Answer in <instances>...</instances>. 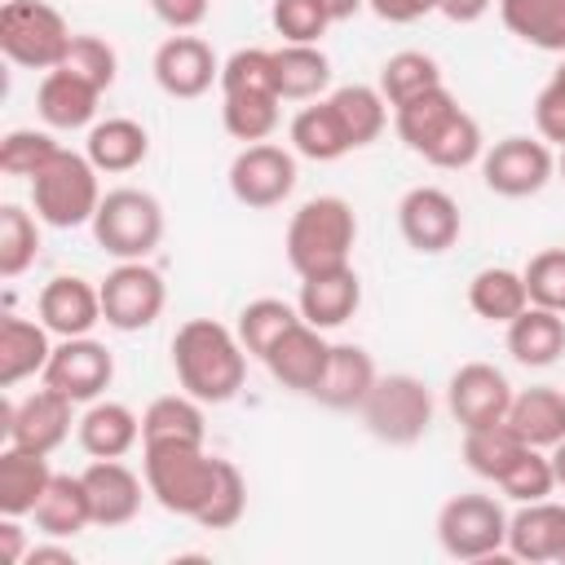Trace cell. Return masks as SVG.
I'll return each mask as SVG.
<instances>
[{
    "mask_svg": "<svg viewBox=\"0 0 565 565\" xmlns=\"http://www.w3.org/2000/svg\"><path fill=\"white\" fill-rule=\"evenodd\" d=\"M296 322H300V309H296V305H287V300H278V296H260V300H247V305L238 309L234 331H238L247 358H260V362H265V353H269Z\"/></svg>",
    "mask_w": 565,
    "mask_h": 565,
    "instance_id": "38",
    "label": "cell"
},
{
    "mask_svg": "<svg viewBox=\"0 0 565 565\" xmlns=\"http://www.w3.org/2000/svg\"><path fill=\"white\" fill-rule=\"evenodd\" d=\"M221 463L216 455H207L203 446H141V477H146V490L154 494V503L172 516H190L199 521L203 508L212 503L216 494V481H221Z\"/></svg>",
    "mask_w": 565,
    "mask_h": 565,
    "instance_id": "3",
    "label": "cell"
},
{
    "mask_svg": "<svg viewBox=\"0 0 565 565\" xmlns=\"http://www.w3.org/2000/svg\"><path fill=\"white\" fill-rule=\"evenodd\" d=\"M62 71H71V75H79V79H88V84H97L106 93L115 84L119 57H115V49L102 35H75L66 57H62Z\"/></svg>",
    "mask_w": 565,
    "mask_h": 565,
    "instance_id": "48",
    "label": "cell"
},
{
    "mask_svg": "<svg viewBox=\"0 0 565 565\" xmlns=\"http://www.w3.org/2000/svg\"><path fill=\"white\" fill-rule=\"evenodd\" d=\"M459 110H463L459 97H455L446 84H437V88H428V93H419V97L393 106V128H397V137H402L415 154H424L428 141H433Z\"/></svg>",
    "mask_w": 565,
    "mask_h": 565,
    "instance_id": "33",
    "label": "cell"
},
{
    "mask_svg": "<svg viewBox=\"0 0 565 565\" xmlns=\"http://www.w3.org/2000/svg\"><path fill=\"white\" fill-rule=\"evenodd\" d=\"M468 305H472L477 318L508 327V322L530 305L525 274H521V269H508V265H486V269H477L472 282H468Z\"/></svg>",
    "mask_w": 565,
    "mask_h": 565,
    "instance_id": "34",
    "label": "cell"
},
{
    "mask_svg": "<svg viewBox=\"0 0 565 565\" xmlns=\"http://www.w3.org/2000/svg\"><path fill=\"white\" fill-rule=\"evenodd\" d=\"M26 565H75V552L62 543H40L26 552Z\"/></svg>",
    "mask_w": 565,
    "mask_h": 565,
    "instance_id": "56",
    "label": "cell"
},
{
    "mask_svg": "<svg viewBox=\"0 0 565 565\" xmlns=\"http://www.w3.org/2000/svg\"><path fill=\"white\" fill-rule=\"evenodd\" d=\"M547 459H552V472H556V486L565 490V437H561V441L552 446V455H547Z\"/></svg>",
    "mask_w": 565,
    "mask_h": 565,
    "instance_id": "58",
    "label": "cell"
},
{
    "mask_svg": "<svg viewBox=\"0 0 565 565\" xmlns=\"http://www.w3.org/2000/svg\"><path fill=\"white\" fill-rule=\"evenodd\" d=\"M212 0H150V13L168 26V31H194L203 26Z\"/></svg>",
    "mask_w": 565,
    "mask_h": 565,
    "instance_id": "52",
    "label": "cell"
},
{
    "mask_svg": "<svg viewBox=\"0 0 565 565\" xmlns=\"http://www.w3.org/2000/svg\"><path fill=\"white\" fill-rule=\"evenodd\" d=\"M556 172H561V181H565V150H561V159H556Z\"/></svg>",
    "mask_w": 565,
    "mask_h": 565,
    "instance_id": "60",
    "label": "cell"
},
{
    "mask_svg": "<svg viewBox=\"0 0 565 565\" xmlns=\"http://www.w3.org/2000/svg\"><path fill=\"white\" fill-rule=\"evenodd\" d=\"M552 79H556V84H565V57H561V66L552 71Z\"/></svg>",
    "mask_w": 565,
    "mask_h": 565,
    "instance_id": "59",
    "label": "cell"
},
{
    "mask_svg": "<svg viewBox=\"0 0 565 565\" xmlns=\"http://www.w3.org/2000/svg\"><path fill=\"white\" fill-rule=\"evenodd\" d=\"M437 543L455 561H490L508 547V512L490 494H455L437 512Z\"/></svg>",
    "mask_w": 565,
    "mask_h": 565,
    "instance_id": "8",
    "label": "cell"
},
{
    "mask_svg": "<svg viewBox=\"0 0 565 565\" xmlns=\"http://www.w3.org/2000/svg\"><path fill=\"white\" fill-rule=\"evenodd\" d=\"M512 503H534V499H547L552 490H556V472H552V459L539 450V446H525L512 463H508V472L494 481Z\"/></svg>",
    "mask_w": 565,
    "mask_h": 565,
    "instance_id": "44",
    "label": "cell"
},
{
    "mask_svg": "<svg viewBox=\"0 0 565 565\" xmlns=\"http://www.w3.org/2000/svg\"><path fill=\"white\" fill-rule=\"evenodd\" d=\"M327 358H331L327 335L300 318V322L265 353V366H269V375H274L282 388L313 397V388H318V380H322V371H327Z\"/></svg>",
    "mask_w": 565,
    "mask_h": 565,
    "instance_id": "18",
    "label": "cell"
},
{
    "mask_svg": "<svg viewBox=\"0 0 565 565\" xmlns=\"http://www.w3.org/2000/svg\"><path fill=\"white\" fill-rule=\"evenodd\" d=\"M97 168L88 154L75 150H57L49 168H40L31 177V207L44 225L53 230H75V225H93L97 207H102V185H97Z\"/></svg>",
    "mask_w": 565,
    "mask_h": 565,
    "instance_id": "4",
    "label": "cell"
},
{
    "mask_svg": "<svg viewBox=\"0 0 565 565\" xmlns=\"http://www.w3.org/2000/svg\"><path fill=\"white\" fill-rule=\"evenodd\" d=\"M172 371L190 397H199L203 406H221L234 402L247 380V349L225 322L190 318L172 335Z\"/></svg>",
    "mask_w": 565,
    "mask_h": 565,
    "instance_id": "1",
    "label": "cell"
},
{
    "mask_svg": "<svg viewBox=\"0 0 565 565\" xmlns=\"http://www.w3.org/2000/svg\"><path fill=\"white\" fill-rule=\"evenodd\" d=\"M521 274H525L530 305H543V309L565 313V247H547V252L530 256V265Z\"/></svg>",
    "mask_w": 565,
    "mask_h": 565,
    "instance_id": "49",
    "label": "cell"
},
{
    "mask_svg": "<svg viewBox=\"0 0 565 565\" xmlns=\"http://www.w3.org/2000/svg\"><path fill=\"white\" fill-rule=\"evenodd\" d=\"M97 102H102V88L88 84V79H79V75H71V71H62V66L44 71V79H40V88H35V110H40V119H44L49 128H57V132L93 128Z\"/></svg>",
    "mask_w": 565,
    "mask_h": 565,
    "instance_id": "21",
    "label": "cell"
},
{
    "mask_svg": "<svg viewBox=\"0 0 565 565\" xmlns=\"http://www.w3.org/2000/svg\"><path fill=\"white\" fill-rule=\"evenodd\" d=\"M84 154L93 159L97 172H132L150 154V132L128 115H110L88 128Z\"/></svg>",
    "mask_w": 565,
    "mask_h": 565,
    "instance_id": "29",
    "label": "cell"
},
{
    "mask_svg": "<svg viewBox=\"0 0 565 565\" xmlns=\"http://www.w3.org/2000/svg\"><path fill=\"white\" fill-rule=\"evenodd\" d=\"M366 4H371L375 18H384V22H393V26L419 22V18H428V13L441 9V0H366Z\"/></svg>",
    "mask_w": 565,
    "mask_h": 565,
    "instance_id": "53",
    "label": "cell"
},
{
    "mask_svg": "<svg viewBox=\"0 0 565 565\" xmlns=\"http://www.w3.org/2000/svg\"><path fill=\"white\" fill-rule=\"evenodd\" d=\"M397 230H402L411 252L441 256V252H450L459 243L463 216H459V203L441 185H415L397 203Z\"/></svg>",
    "mask_w": 565,
    "mask_h": 565,
    "instance_id": "13",
    "label": "cell"
},
{
    "mask_svg": "<svg viewBox=\"0 0 565 565\" xmlns=\"http://www.w3.org/2000/svg\"><path fill=\"white\" fill-rule=\"evenodd\" d=\"M366 433L384 446H415L428 428H433V393L419 375L393 371L380 375L366 393V402L358 406Z\"/></svg>",
    "mask_w": 565,
    "mask_h": 565,
    "instance_id": "6",
    "label": "cell"
},
{
    "mask_svg": "<svg viewBox=\"0 0 565 565\" xmlns=\"http://www.w3.org/2000/svg\"><path fill=\"white\" fill-rule=\"evenodd\" d=\"M93 238L115 260H146L163 243V203L137 185L106 190L93 216Z\"/></svg>",
    "mask_w": 565,
    "mask_h": 565,
    "instance_id": "5",
    "label": "cell"
},
{
    "mask_svg": "<svg viewBox=\"0 0 565 565\" xmlns=\"http://www.w3.org/2000/svg\"><path fill=\"white\" fill-rule=\"evenodd\" d=\"M49 481H53L49 455L4 446L0 450V516H31Z\"/></svg>",
    "mask_w": 565,
    "mask_h": 565,
    "instance_id": "28",
    "label": "cell"
},
{
    "mask_svg": "<svg viewBox=\"0 0 565 565\" xmlns=\"http://www.w3.org/2000/svg\"><path fill=\"white\" fill-rule=\"evenodd\" d=\"M291 150L300 159H313V163H335L340 154H349V137L331 110V102H313L305 110H296L291 119Z\"/></svg>",
    "mask_w": 565,
    "mask_h": 565,
    "instance_id": "37",
    "label": "cell"
},
{
    "mask_svg": "<svg viewBox=\"0 0 565 565\" xmlns=\"http://www.w3.org/2000/svg\"><path fill=\"white\" fill-rule=\"evenodd\" d=\"M79 477H84V490H88L93 525L115 530V525H128L141 512V477L128 463H119V459H93Z\"/></svg>",
    "mask_w": 565,
    "mask_h": 565,
    "instance_id": "20",
    "label": "cell"
},
{
    "mask_svg": "<svg viewBox=\"0 0 565 565\" xmlns=\"http://www.w3.org/2000/svg\"><path fill=\"white\" fill-rule=\"evenodd\" d=\"M97 287H102V322L115 331H146L168 305L163 274L150 269L146 260H119Z\"/></svg>",
    "mask_w": 565,
    "mask_h": 565,
    "instance_id": "10",
    "label": "cell"
},
{
    "mask_svg": "<svg viewBox=\"0 0 565 565\" xmlns=\"http://www.w3.org/2000/svg\"><path fill=\"white\" fill-rule=\"evenodd\" d=\"M35 530L44 539H75L79 530L93 525V508H88V490H84V477L75 472H53L49 490L40 494L35 503Z\"/></svg>",
    "mask_w": 565,
    "mask_h": 565,
    "instance_id": "30",
    "label": "cell"
},
{
    "mask_svg": "<svg viewBox=\"0 0 565 565\" xmlns=\"http://www.w3.org/2000/svg\"><path fill=\"white\" fill-rule=\"evenodd\" d=\"M49 335L53 331L44 322L18 318V313L0 318V388H13L22 380H31V375H44V366L53 358Z\"/></svg>",
    "mask_w": 565,
    "mask_h": 565,
    "instance_id": "23",
    "label": "cell"
},
{
    "mask_svg": "<svg viewBox=\"0 0 565 565\" xmlns=\"http://www.w3.org/2000/svg\"><path fill=\"white\" fill-rule=\"evenodd\" d=\"M521 450H525V441L508 428V419L486 424V428H463V463L486 481H499Z\"/></svg>",
    "mask_w": 565,
    "mask_h": 565,
    "instance_id": "41",
    "label": "cell"
},
{
    "mask_svg": "<svg viewBox=\"0 0 565 565\" xmlns=\"http://www.w3.org/2000/svg\"><path fill=\"white\" fill-rule=\"evenodd\" d=\"M0 428H4V441L9 446H22V450H35V455H53L66 437H71V424H75V402L57 388H35L26 393L22 402H4L0 406Z\"/></svg>",
    "mask_w": 565,
    "mask_h": 565,
    "instance_id": "11",
    "label": "cell"
},
{
    "mask_svg": "<svg viewBox=\"0 0 565 565\" xmlns=\"http://www.w3.org/2000/svg\"><path fill=\"white\" fill-rule=\"evenodd\" d=\"M358 305H362V282H358L353 265H340V269H322V274H305L300 278L296 309L318 331L344 327L358 313Z\"/></svg>",
    "mask_w": 565,
    "mask_h": 565,
    "instance_id": "19",
    "label": "cell"
},
{
    "mask_svg": "<svg viewBox=\"0 0 565 565\" xmlns=\"http://www.w3.org/2000/svg\"><path fill=\"white\" fill-rule=\"evenodd\" d=\"M207 424H203V402L181 393H163L141 411V446H203Z\"/></svg>",
    "mask_w": 565,
    "mask_h": 565,
    "instance_id": "26",
    "label": "cell"
},
{
    "mask_svg": "<svg viewBox=\"0 0 565 565\" xmlns=\"http://www.w3.org/2000/svg\"><path fill=\"white\" fill-rule=\"evenodd\" d=\"M446 406L459 419V428H486L503 424L512 406V384L490 362H463L446 384Z\"/></svg>",
    "mask_w": 565,
    "mask_h": 565,
    "instance_id": "16",
    "label": "cell"
},
{
    "mask_svg": "<svg viewBox=\"0 0 565 565\" xmlns=\"http://www.w3.org/2000/svg\"><path fill=\"white\" fill-rule=\"evenodd\" d=\"M556 177V154L543 137H503L481 154V181L499 199H530Z\"/></svg>",
    "mask_w": 565,
    "mask_h": 565,
    "instance_id": "9",
    "label": "cell"
},
{
    "mask_svg": "<svg viewBox=\"0 0 565 565\" xmlns=\"http://www.w3.org/2000/svg\"><path fill=\"white\" fill-rule=\"evenodd\" d=\"M508 428H512L525 446L552 450V446L565 437V393H561V388H547V384L525 388V393H512Z\"/></svg>",
    "mask_w": 565,
    "mask_h": 565,
    "instance_id": "31",
    "label": "cell"
},
{
    "mask_svg": "<svg viewBox=\"0 0 565 565\" xmlns=\"http://www.w3.org/2000/svg\"><path fill=\"white\" fill-rule=\"evenodd\" d=\"M278 93H225L221 97V124L234 141L256 146L278 128Z\"/></svg>",
    "mask_w": 565,
    "mask_h": 565,
    "instance_id": "40",
    "label": "cell"
},
{
    "mask_svg": "<svg viewBox=\"0 0 565 565\" xmlns=\"http://www.w3.org/2000/svg\"><path fill=\"white\" fill-rule=\"evenodd\" d=\"M150 71H154V84L168 97H177V102H194V97H203L221 79V62H216L212 44L203 35H190V31L168 35L154 49Z\"/></svg>",
    "mask_w": 565,
    "mask_h": 565,
    "instance_id": "15",
    "label": "cell"
},
{
    "mask_svg": "<svg viewBox=\"0 0 565 565\" xmlns=\"http://www.w3.org/2000/svg\"><path fill=\"white\" fill-rule=\"evenodd\" d=\"M375 380H380V371L362 344H331V358H327V371H322L313 397L331 411H358Z\"/></svg>",
    "mask_w": 565,
    "mask_h": 565,
    "instance_id": "24",
    "label": "cell"
},
{
    "mask_svg": "<svg viewBox=\"0 0 565 565\" xmlns=\"http://www.w3.org/2000/svg\"><path fill=\"white\" fill-rule=\"evenodd\" d=\"M71 26L49 0L0 4V53L22 71H53L71 49Z\"/></svg>",
    "mask_w": 565,
    "mask_h": 565,
    "instance_id": "7",
    "label": "cell"
},
{
    "mask_svg": "<svg viewBox=\"0 0 565 565\" xmlns=\"http://www.w3.org/2000/svg\"><path fill=\"white\" fill-rule=\"evenodd\" d=\"M75 437L84 455L93 459H124L141 441V419L124 402H88V411L75 419Z\"/></svg>",
    "mask_w": 565,
    "mask_h": 565,
    "instance_id": "25",
    "label": "cell"
},
{
    "mask_svg": "<svg viewBox=\"0 0 565 565\" xmlns=\"http://www.w3.org/2000/svg\"><path fill=\"white\" fill-rule=\"evenodd\" d=\"M35 256H40V216H31L18 203H4L0 207V274L18 278L35 265Z\"/></svg>",
    "mask_w": 565,
    "mask_h": 565,
    "instance_id": "42",
    "label": "cell"
},
{
    "mask_svg": "<svg viewBox=\"0 0 565 565\" xmlns=\"http://www.w3.org/2000/svg\"><path fill=\"white\" fill-rule=\"evenodd\" d=\"M269 22L282 35V44H318L331 26V13L322 9V0H274Z\"/></svg>",
    "mask_w": 565,
    "mask_h": 565,
    "instance_id": "47",
    "label": "cell"
},
{
    "mask_svg": "<svg viewBox=\"0 0 565 565\" xmlns=\"http://www.w3.org/2000/svg\"><path fill=\"white\" fill-rule=\"evenodd\" d=\"M35 318L57 335V340H71V335H88L97 322H102V287H93L88 278L79 274H57L40 287L35 296Z\"/></svg>",
    "mask_w": 565,
    "mask_h": 565,
    "instance_id": "17",
    "label": "cell"
},
{
    "mask_svg": "<svg viewBox=\"0 0 565 565\" xmlns=\"http://www.w3.org/2000/svg\"><path fill=\"white\" fill-rule=\"evenodd\" d=\"M490 4H494V0H441L437 13H446V18L459 22V26H472V22H481V18L490 13Z\"/></svg>",
    "mask_w": 565,
    "mask_h": 565,
    "instance_id": "55",
    "label": "cell"
},
{
    "mask_svg": "<svg viewBox=\"0 0 565 565\" xmlns=\"http://www.w3.org/2000/svg\"><path fill=\"white\" fill-rule=\"evenodd\" d=\"M503 26L543 53H565V0H499Z\"/></svg>",
    "mask_w": 565,
    "mask_h": 565,
    "instance_id": "32",
    "label": "cell"
},
{
    "mask_svg": "<svg viewBox=\"0 0 565 565\" xmlns=\"http://www.w3.org/2000/svg\"><path fill=\"white\" fill-rule=\"evenodd\" d=\"M296 154L274 146V141H256V146H243L230 163V194L243 203V207H278L291 190H296Z\"/></svg>",
    "mask_w": 565,
    "mask_h": 565,
    "instance_id": "12",
    "label": "cell"
},
{
    "mask_svg": "<svg viewBox=\"0 0 565 565\" xmlns=\"http://www.w3.org/2000/svg\"><path fill=\"white\" fill-rule=\"evenodd\" d=\"M26 539H22V525H18V516H4L0 521V556H4V565H22L26 561Z\"/></svg>",
    "mask_w": 565,
    "mask_h": 565,
    "instance_id": "54",
    "label": "cell"
},
{
    "mask_svg": "<svg viewBox=\"0 0 565 565\" xmlns=\"http://www.w3.org/2000/svg\"><path fill=\"white\" fill-rule=\"evenodd\" d=\"M243 512H247V481H243V472L225 459V463H221L216 494H212V503L203 508L199 525H203V530H230V525L243 521Z\"/></svg>",
    "mask_w": 565,
    "mask_h": 565,
    "instance_id": "50",
    "label": "cell"
},
{
    "mask_svg": "<svg viewBox=\"0 0 565 565\" xmlns=\"http://www.w3.org/2000/svg\"><path fill=\"white\" fill-rule=\"evenodd\" d=\"M221 97L225 93H278L274 49H238L221 62Z\"/></svg>",
    "mask_w": 565,
    "mask_h": 565,
    "instance_id": "45",
    "label": "cell"
},
{
    "mask_svg": "<svg viewBox=\"0 0 565 565\" xmlns=\"http://www.w3.org/2000/svg\"><path fill=\"white\" fill-rule=\"evenodd\" d=\"M486 154V141H481V124L468 115V110H459L433 141H428V150L419 154V159H428L433 168H450V172H459V168H468V163H477Z\"/></svg>",
    "mask_w": 565,
    "mask_h": 565,
    "instance_id": "43",
    "label": "cell"
},
{
    "mask_svg": "<svg viewBox=\"0 0 565 565\" xmlns=\"http://www.w3.org/2000/svg\"><path fill=\"white\" fill-rule=\"evenodd\" d=\"M115 380V358L102 340L93 335H71L62 344H53V358L44 366V384L66 393L75 406L79 402H97Z\"/></svg>",
    "mask_w": 565,
    "mask_h": 565,
    "instance_id": "14",
    "label": "cell"
},
{
    "mask_svg": "<svg viewBox=\"0 0 565 565\" xmlns=\"http://www.w3.org/2000/svg\"><path fill=\"white\" fill-rule=\"evenodd\" d=\"M534 128L547 146H561L565 150V84L547 79L534 97Z\"/></svg>",
    "mask_w": 565,
    "mask_h": 565,
    "instance_id": "51",
    "label": "cell"
},
{
    "mask_svg": "<svg viewBox=\"0 0 565 565\" xmlns=\"http://www.w3.org/2000/svg\"><path fill=\"white\" fill-rule=\"evenodd\" d=\"M556 561H561V565H565V539H561V556H556Z\"/></svg>",
    "mask_w": 565,
    "mask_h": 565,
    "instance_id": "61",
    "label": "cell"
},
{
    "mask_svg": "<svg viewBox=\"0 0 565 565\" xmlns=\"http://www.w3.org/2000/svg\"><path fill=\"white\" fill-rule=\"evenodd\" d=\"M366 0H322V9L331 13V22H349Z\"/></svg>",
    "mask_w": 565,
    "mask_h": 565,
    "instance_id": "57",
    "label": "cell"
},
{
    "mask_svg": "<svg viewBox=\"0 0 565 565\" xmlns=\"http://www.w3.org/2000/svg\"><path fill=\"white\" fill-rule=\"evenodd\" d=\"M274 79L282 102H309L331 84V57L318 44H282L274 49Z\"/></svg>",
    "mask_w": 565,
    "mask_h": 565,
    "instance_id": "35",
    "label": "cell"
},
{
    "mask_svg": "<svg viewBox=\"0 0 565 565\" xmlns=\"http://www.w3.org/2000/svg\"><path fill=\"white\" fill-rule=\"evenodd\" d=\"M508 353L530 366V371H543L552 366L561 353H565V318L556 309H543V305H525L512 322H508Z\"/></svg>",
    "mask_w": 565,
    "mask_h": 565,
    "instance_id": "27",
    "label": "cell"
},
{
    "mask_svg": "<svg viewBox=\"0 0 565 565\" xmlns=\"http://www.w3.org/2000/svg\"><path fill=\"white\" fill-rule=\"evenodd\" d=\"M437 84H446L437 57L433 53H419V49H402V53H393L380 66V84L375 88L384 93L388 106H402V102H411V97H419V93H428Z\"/></svg>",
    "mask_w": 565,
    "mask_h": 565,
    "instance_id": "39",
    "label": "cell"
},
{
    "mask_svg": "<svg viewBox=\"0 0 565 565\" xmlns=\"http://www.w3.org/2000/svg\"><path fill=\"white\" fill-rule=\"evenodd\" d=\"M57 150H62V146H57L49 132H40V128H13V132H4V141H0V172L31 181L40 168L53 163Z\"/></svg>",
    "mask_w": 565,
    "mask_h": 565,
    "instance_id": "46",
    "label": "cell"
},
{
    "mask_svg": "<svg viewBox=\"0 0 565 565\" xmlns=\"http://www.w3.org/2000/svg\"><path fill=\"white\" fill-rule=\"evenodd\" d=\"M561 539H565V508L552 503V499L521 503L508 516V552L516 561H530V565L556 561L561 556Z\"/></svg>",
    "mask_w": 565,
    "mask_h": 565,
    "instance_id": "22",
    "label": "cell"
},
{
    "mask_svg": "<svg viewBox=\"0 0 565 565\" xmlns=\"http://www.w3.org/2000/svg\"><path fill=\"white\" fill-rule=\"evenodd\" d=\"M358 243V216L340 194H318L305 199L291 221H287V265L305 278V274H322V269H340L349 265Z\"/></svg>",
    "mask_w": 565,
    "mask_h": 565,
    "instance_id": "2",
    "label": "cell"
},
{
    "mask_svg": "<svg viewBox=\"0 0 565 565\" xmlns=\"http://www.w3.org/2000/svg\"><path fill=\"white\" fill-rule=\"evenodd\" d=\"M327 102H331V110H335V119H340V128H344L353 150L371 146L388 124V102L371 84H340Z\"/></svg>",
    "mask_w": 565,
    "mask_h": 565,
    "instance_id": "36",
    "label": "cell"
}]
</instances>
